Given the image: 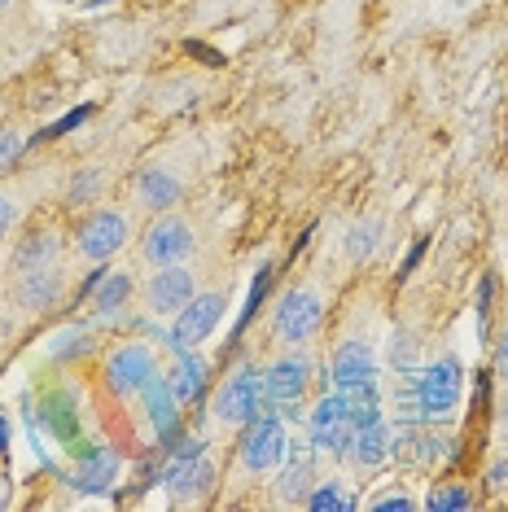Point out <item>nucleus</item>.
<instances>
[{
    "mask_svg": "<svg viewBox=\"0 0 508 512\" xmlns=\"http://www.w3.org/2000/svg\"><path fill=\"white\" fill-rule=\"evenodd\" d=\"M57 254H62L57 232H31V237L14 250V272L27 276V272H40V267H57Z\"/></svg>",
    "mask_w": 508,
    "mask_h": 512,
    "instance_id": "412c9836",
    "label": "nucleus"
},
{
    "mask_svg": "<svg viewBox=\"0 0 508 512\" xmlns=\"http://www.w3.org/2000/svg\"><path fill=\"white\" fill-rule=\"evenodd\" d=\"M368 508H373V512H412V508H417V499L403 495V491H386V495H377Z\"/></svg>",
    "mask_w": 508,
    "mask_h": 512,
    "instance_id": "c85d7f7f",
    "label": "nucleus"
},
{
    "mask_svg": "<svg viewBox=\"0 0 508 512\" xmlns=\"http://www.w3.org/2000/svg\"><path fill=\"white\" fill-rule=\"evenodd\" d=\"M180 193H184V184L167 167H145L141 180H136V197H141V206H149V211H171L180 202Z\"/></svg>",
    "mask_w": 508,
    "mask_h": 512,
    "instance_id": "aec40b11",
    "label": "nucleus"
},
{
    "mask_svg": "<svg viewBox=\"0 0 508 512\" xmlns=\"http://www.w3.org/2000/svg\"><path fill=\"white\" fill-rule=\"evenodd\" d=\"M500 434L508 438V390H504V399H500Z\"/></svg>",
    "mask_w": 508,
    "mask_h": 512,
    "instance_id": "f704fd0d",
    "label": "nucleus"
},
{
    "mask_svg": "<svg viewBox=\"0 0 508 512\" xmlns=\"http://www.w3.org/2000/svg\"><path fill=\"white\" fill-rule=\"evenodd\" d=\"M119 473H123L119 451H110V447H84V451H79V464H75L71 486H75V491H84V495H106L110 486L119 482Z\"/></svg>",
    "mask_w": 508,
    "mask_h": 512,
    "instance_id": "2eb2a0df",
    "label": "nucleus"
},
{
    "mask_svg": "<svg viewBox=\"0 0 508 512\" xmlns=\"http://www.w3.org/2000/svg\"><path fill=\"white\" fill-rule=\"evenodd\" d=\"M425 508L430 512H465V508H473V491L465 482L460 486H438V491L425 495Z\"/></svg>",
    "mask_w": 508,
    "mask_h": 512,
    "instance_id": "393cba45",
    "label": "nucleus"
},
{
    "mask_svg": "<svg viewBox=\"0 0 508 512\" xmlns=\"http://www.w3.org/2000/svg\"><path fill=\"white\" fill-rule=\"evenodd\" d=\"M127 232H132V224H127L123 211H114V206H106V211H92L84 219V228H79V254L92 263H106L110 254H119L127 246Z\"/></svg>",
    "mask_w": 508,
    "mask_h": 512,
    "instance_id": "9d476101",
    "label": "nucleus"
},
{
    "mask_svg": "<svg viewBox=\"0 0 508 512\" xmlns=\"http://www.w3.org/2000/svg\"><path fill=\"white\" fill-rule=\"evenodd\" d=\"M62 289H66V276L57 272V267H40V272L18 276V298H22V307H27V311H49V307H57Z\"/></svg>",
    "mask_w": 508,
    "mask_h": 512,
    "instance_id": "6ab92c4d",
    "label": "nucleus"
},
{
    "mask_svg": "<svg viewBox=\"0 0 508 512\" xmlns=\"http://www.w3.org/2000/svg\"><path fill=\"white\" fill-rule=\"evenodd\" d=\"M9 5H14V0H0V9H9Z\"/></svg>",
    "mask_w": 508,
    "mask_h": 512,
    "instance_id": "e433bc0d",
    "label": "nucleus"
},
{
    "mask_svg": "<svg viewBox=\"0 0 508 512\" xmlns=\"http://www.w3.org/2000/svg\"><path fill=\"white\" fill-rule=\"evenodd\" d=\"M9 504V495H5V477H0V508H5Z\"/></svg>",
    "mask_w": 508,
    "mask_h": 512,
    "instance_id": "c9c22d12",
    "label": "nucleus"
},
{
    "mask_svg": "<svg viewBox=\"0 0 508 512\" xmlns=\"http://www.w3.org/2000/svg\"><path fill=\"white\" fill-rule=\"evenodd\" d=\"M14 224H18V202H14V193L0 189V237H5Z\"/></svg>",
    "mask_w": 508,
    "mask_h": 512,
    "instance_id": "7c9ffc66",
    "label": "nucleus"
},
{
    "mask_svg": "<svg viewBox=\"0 0 508 512\" xmlns=\"http://www.w3.org/2000/svg\"><path fill=\"white\" fill-rule=\"evenodd\" d=\"M22 154V136L9 132V127H0V171H9V162Z\"/></svg>",
    "mask_w": 508,
    "mask_h": 512,
    "instance_id": "c756f323",
    "label": "nucleus"
},
{
    "mask_svg": "<svg viewBox=\"0 0 508 512\" xmlns=\"http://www.w3.org/2000/svg\"><path fill=\"white\" fill-rule=\"evenodd\" d=\"M320 324H325V298L311 285L290 289L272 311V337L281 346H307L320 333Z\"/></svg>",
    "mask_w": 508,
    "mask_h": 512,
    "instance_id": "7ed1b4c3",
    "label": "nucleus"
},
{
    "mask_svg": "<svg viewBox=\"0 0 508 512\" xmlns=\"http://www.w3.org/2000/svg\"><path fill=\"white\" fill-rule=\"evenodd\" d=\"M390 456H395V429H390V421H377V425H364L355 429L351 447H346V460L355 464V469H381Z\"/></svg>",
    "mask_w": 508,
    "mask_h": 512,
    "instance_id": "f3484780",
    "label": "nucleus"
},
{
    "mask_svg": "<svg viewBox=\"0 0 508 512\" xmlns=\"http://www.w3.org/2000/svg\"><path fill=\"white\" fill-rule=\"evenodd\" d=\"M259 412H268V394H263V368L254 364H241L224 377V386H219L215 394V425L224 429H246Z\"/></svg>",
    "mask_w": 508,
    "mask_h": 512,
    "instance_id": "f03ea898",
    "label": "nucleus"
},
{
    "mask_svg": "<svg viewBox=\"0 0 508 512\" xmlns=\"http://www.w3.org/2000/svg\"><path fill=\"white\" fill-rule=\"evenodd\" d=\"M88 119V106H79V110H71V114H66V119L62 123H53V127H44V141H53V136H62V132H71V127H79V123H84Z\"/></svg>",
    "mask_w": 508,
    "mask_h": 512,
    "instance_id": "2f4dec72",
    "label": "nucleus"
},
{
    "mask_svg": "<svg viewBox=\"0 0 508 512\" xmlns=\"http://www.w3.org/2000/svg\"><path fill=\"white\" fill-rule=\"evenodd\" d=\"M303 504L311 512H355V508H360V499L346 491V482H338V477H325V482L311 486Z\"/></svg>",
    "mask_w": 508,
    "mask_h": 512,
    "instance_id": "5701e85b",
    "label": "nucleus"
},
{
    "mask_svg": "<svg viewBox=\"0 0 508 512\" xmlns=\"http://www.w3.org/2000/svg\"><path fill=\"white\" fill-rule=\"evenodd\" d=\"M355 438V425H351V412H346V394L333 390V394H320L316 407L307 412V442L320 451V456H346Z\"/></svg>",
    "mask_w": 508,
    "mask_h": 512,
    "instance_id": "423d86ee",
    "label": "nucleus"
},
{
    "mask_svg": "<svg viewBox=\"0 0 508 512\" xmlns=\"http://www.w3.org/2000/svg\"><path fill=\"white\" fill-rule=\"evenodd\" d=\"M9 442H14V425H9V416L0 412V456L9 451Z\"/></svg>",
    "mask_w": 508,
    "mask_h": 512,
    "instance_id": "72a5a7b5",
    "label": "nucleus"
},
{
    "mask_svg": "<svg viewBox=\"0 0 508 512\" xmlns=\"http://www.w3.org/2000/svg\"><path fill=\"white\" fill-rule=\"evenodd\" d=\"M198 294V276L189 272L184 263H171V267H158L145 285V307L149 316H176V311Z\"/></svg>",
    "mask_w": 508,
    "mask_h": 512,
    "instance_id": "f8f14e48",
    "label": "nucleus"
},
{
    "mask_svg": "<svg viewBox=\"0 0 508 512\" xmlns=\"http://www.w3.org/2000/svg\"><path fill=\"white\" fill-rule=\"evenodd\" d=\"M268 281H272V267L263 263V267H259V276H254V285H250V302H246V316H241V324H237V329H246V324H250V316H254V311H259L263 294H268Z\"/></svg>",
    "mask_w": 508,
    "mask_h": 512,
    "instance_id": "bb28decb",
    "label": "nucleus"
},
{
    "mask_svg": "<svg viewBox=\"0 0 508 512\" xmlns=\"http://www.w3.org/2000/svg\"><path fill=\"white\" fill-rule=\"evenodd\" d=\"M316 460H320V451L311 447V442L290 438L281 473H276V499H281V504H303L307 499V491L316 486Z\"/></svg>",
    "mask_w": 508,
    "mask_h": 512,
    "instance_id": "ddd939ff",
    "label": "nucleus"
},
{
    "mask_svg": "<svg viewBox=\"0 0 508 512\" xmlns=\"http://www.w3.org/2000/svg\"><path fill=\"white\" fill-rule=\"evenodd\" d=\"M211 477H215V469H211V460H206V442L202 438H184L180 447H171L163 482H167V491L176 499L202 495L206 486H211Z\"/></svg>",
    "mask_w": 508,
    "mask_h": 512,
    "instance_id": "1a4fd4ad",
    "label": "nucleus"
},
{
    "mask_svg": "<svg viewBox=\"0 0 508 512\" xmlns=\"http://www.w3.org/2000/svg\"><path fill=\"white\" fill-rule=\"evenodd\" d=\"M307 386H311V359L303 351H290L263 368V394H268V407H276L281 416H294L303 407Z\"/></svg>",
    "mask_w": 508,
    "mask_h": 512,
    "instance_id": "0eeeda50",
    "label": "nucleus"
},
{
    "mask_svg": "<svg viewBox=\"0 0 508 512\" xmlns=\"http://www.w3.org/2000/svg\"><path fill=\"white\" fill-rule=\"evenodd\" d=\"M390 364L403 372H412V364H417V342H412L408 333H399L395 342H390Z\"/></svg>",
    "mask_w": 508,
    "mask_h": 512,
    "instance_id": "cd10ccee",
    "label": "nucleus"
},
{
    "mask_svg": "<svg viewBox=\"0 0 508 512\" xmlns=\"http://www.w3.org/2000/svg\"><path fill=\"white\" fill-rule=\"evenodd\" d=\"M495 372H500V381L508 386V329L500 333V351H495Z\"/></svg>",
    "mask_w": 508,
    "mask_h": 512,
    "instance_id": "473e14b6",
    "label": "nucleus"
},
{
    "mask_svg": "<svg viewBox=\"0 0 508 512\" xmlns=\"http://www.w3.org/2000/svg\"><path fill=\"white\" fill-rule=\"evenodd\" d=\"M141 403H145V421H149V429H154V438H171L180 429L184 403L176 399V390H171V381L163 377V372L141 390Z\"/></svg>",
    "mask_w": 508,
    "mask_h": 512,
    "instance_id": "dca6fc26",
    "label": "nucleus"
},
{
    "mask_svg": "<svg viewBox=\"0 0 508 512\" xmlns=\"http://www.w3.org/2000/svg\"><path fill=\"white\" fill-rule=\"evenodd\" d=\"M44 421L53 425V434L57 442H66V451H84L79 447V438H75V425H79V412H71V394H49L44 399Z\"/></svg>",
    "mask_w": 508,
    "mask_h": 512,
    "instance_id": "4be33fe9",
    "label": "nucleus"
},
{
    "mask_svg": "<svg viewBox=\"0 0 508 512\" xmlns=\"http://www.w3.org/2000/svg\"><path fill=\"white\" fill-rule=\"evenodd\" d=\"M167 381H171V390H176V399L189 407V403L202 399L206 381H211V364H206V355H198V351H184V355H176Z\"/></svg>",
    "mask_w": 508,
    "mask_h": 512,
    "instance_id": "a211bd4d",
    "label": "nucleus"
},
{
    "mask_svg": "<svg viewBox=\"0 0 508 512\" xmlns=\"http://www.w3.org/2000/svg\"><path fill=\"white\" fill-rule=\"evenodd\" d=\"M460 394H465V368L460 359L443 355L434 364H425L421 372L408 377V390H403V416L408 421H447V416L460 407Z\"/></svg>",
    "mask_w": 508,
    "mask_h": 512,
    "instance_id": "f257e3e1",
    "label": "nucleus"
},
{
    "mask_svg": "<svg viewBox=\"0 0 508 512\" xmlns=\"http://www.w3.org/2000/svg\"><path fill=\"white\" fill-rule=\"evenodd\" d=\"M285 447H290V429H285L281 412H259L246 429H241L237 460L246 473H272V469H281Z\"/></svg>",
    "mask_w": 508,
    "mask_h": 512,
    "instance_id": "20e7f679",
    "label": "nucleus"
},
{
    "mask_svg": "<svg viewBox=\"0 0 508 512\" xmlns=\"http://www.w3.org/2000/svg\"><path fill=\"white\" fill-rule=\"evenodd\" d=\"M141 254H145V263H154V267L189 263V254H193V228H189V219H180V215L154 219L149 232H145V241H141Z\"/></svg>",
    "mask_w": 508,
    "mask_h": 512,
    "instance_id": "9b49d317",
    "label": "nucleus"
},
{
    "mask_svg": "<svg viewBox=\"0 0 508 512\" xmlns=\"http://www.w3.org/2000/svg\"><path fill=\"white\" fill-rule=\"evenodd\" d=\"M377 232L381 228L373 224V219H364V224H351V232H346V254H351L355 263H364L368 254L377 250Z\"/></svg>",
    "mask_w": 508,
    "mask_h": 512,
    "instance_id": "a878e982",
    "label": "nucleus"
},
{
    "mask_svg": "<svg viewBox=\"0 0 508 512\" xmlns=\"http://www.w3.org/2000/svg\"><path fill=\"white\" fill-rule=\"evenodd\" d=\"M127 298H132V272H101L92 307H97L101 316H119L127 307Z\"/></svg>",
    "mask_w": 508,
    "mask_h": 512,
    "instance_id": "b1692460",
    "label": "nucleus"
},
{
    "mask_svg": "<svg viewBox=\"0 0 508 512\" xmlns=\"http://www.w3.org/2000/svg\"><path fill=\"white\" fill-rule=\"evenodd\" d=\"M224 307L228 298L224 294H193L184 307L171 316V329H167V346L176 355L184 351H198V346L219 329V320H224Z\"/></svg>",
    "mask_w": 508,
    "mask_h": 512,
    "instance_id": "39448f33",
    "label": "nucleus"
},
{
    "mask_svg": "<svg viewBox=\"0 0 508 512\" xmlns=\"http://www.w3.org/2000/svg\"><path fill=\"white\" fill-rule=\"evenodd\" d=\"M158 377V355L149 342H127L106 359V386L114 399H132Z\"/></svg>",
    "mask_w": 508,
    "mask_h": 512,
    "instance_id": "6e6552de",
    "label": "nucleus"
},
{
    "mask_svg": "<svg viewBox=\"0 0 508 512\" xmlns=\"http://www.w3.org/2000/svg\"><path fill=\"white\" fill-rule=\"evenodd\" d=\"M329 377H333V390H364V386H377V355L373 346L351 337L333 351V364H329Z\"/></svg>",
    "mask_w": 508,
    "mask_h": 512,
    "instance_id": "4468645a",
    "label": "nucleus"
}]
</instances>
